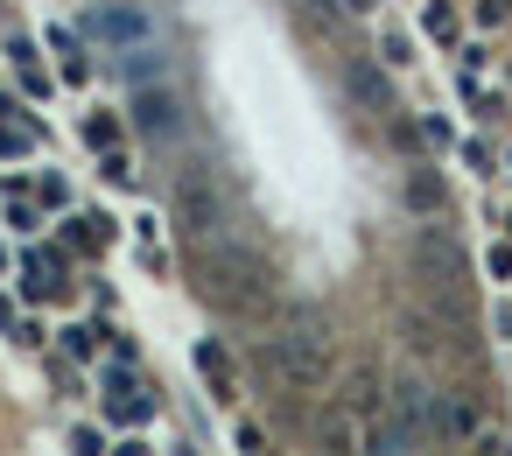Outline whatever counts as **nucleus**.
<instances>
[{
    "mask_svg": "<svg viewBox=\"0 0 512 456\" xmlns=\"http://www.w3.org/2000/svg\"><path fill=\"white\" fill-rule=\"evenodd\" d=\"M134 127H141V141H155V148H169V141H183L190 134V106L155 78V85H134Z\"/></svg>",
    "mask_w": 512,
    "mask_h": 456,
    "instance_id": "20e7f679",
    "label": "nucleus"
},
{
    "mask_svg": "<svg viewBox=\"0 0 512 456\" xmlns=\"http://www.w3.org/2000/svg\"><path fill=\"white\" fill-rule=\"evenodd\" d=\"M407 197H414V204H421V211H428V204H435V197H442V190H435V176H414V183H407Z\"/></svg>",
    "mask_w": 512,
    "mask_h": 456,
    "instance_id": "9b49d317",
    "label": "nucleus"
},
{
    "mask_svg": "<svg viewBox=\"0 0 512 456\" xmlns=\"http://www.w3.org/2000/svg\"><path fill=\"white\" fill-rule=\"evenodd\" d=\"M197 365H204V372H211V386H218V393H232V365H225V358H218V351H211V344H204V351H197Z\"/></svg>",
    "mask_w": 512,
    "mask_h": 456,
    "instance_id": "9d476101",
    "label": "nucleus"
},
{
    "mask_svg": "<svg viewBox=\"0 0 512 456\" xmlns=\"http://www.w3.org/2000/svg\"><path fill=\"white\" fill-rule=\"evenodd\" d=\"M92 36L120 57V50H141V43H155V22L134 8V0H106V8L92 15Z\"/></svg>",
    "mask_w": 512,
    "mask_h": 456,
    "instance_id": "39448f33",
    "label": "nucleus"
},
{
    "mask_svg": "<svg viewBox=\"0 0 512 456\" xmlns=\"http://www.w3.org/2000/svg\"><path fill=\"white\" fill-rule=\"evenodd\" d=\"M428 435L456 442V435H477V407L456 400V393H428Z\"/></svg>",
    "mask_w": 512,
    "mask_h": 456,
    "instance_id": "0eeeda50",
    "label": "nucleus"
},
{
    "mask_svg": "<svg viewBox=\"0 0 512 456\" xmlns=\"http://www.w3.org/2000/svg\"><path fill=\"white\" fill-rule=\"evenodd\" d=\"M176 225H183L197 246L218 239V225H225V190H218L204 169H183V176H176Z\"/></svg>",
    "mask_w": 512,
    "mask_h": 456,
    "instance_id": "7ed1b4c3",
    "label": "nucleus"
},
{
    "mask_svg": "<svg viewBox=\"0 0 512 456\" xmlns=\"http://www.w3.org/2000/svg\"><path fill=\"white\" fill-rule=\"evenodd\" d=\"M344 8H358V15H365V8H372V0H344Z\"/></svg>",
    "mask_w": 512,
    "mask_h": 456,
    "instance_id": "ddd939ff",
    "label": "nucleus"
},
{
    "mask_svg": "<svg viewBox=\"0 0 512 456\" xmlns=\"http://www.w3.org/2000/svg\"><path fill=\"white\" fill-rule=\"evenodd\" d=\"M274 260L260 253V246H246V239H211V253H204V295H211V309H225V316H239V323H260L267 309H274Z\"/></svg>",
    "mask_w": 512,
    "mask_h": 456,
    "instance_id": "f257e3e1",
    "label": "nucleus"
},
{
    "mask_svg": "<svg viewBox=\"0 0 512 456\" xmlns=\"http://www.w3.org/2000/svg\"><path fill=\"white\" fill-rule=\"evenodd\" d=\"M260 365H267L288 393H323V386H330V372H337L330 337H323V323H316V316H302L295 330L267 337V344H260Z\"/></svg>",
    "mask_w": 512,
    "mask_h": 456,
    "instance_id": "f03ea898",
    "label": "nucleus"
},
{
    "mask_svg": "<svg viewBox=\"0 0 512 456\" xmlns=\"http://www.w3.org/2000/svg\"><path fill=\"white\" fill-rule=\"evenodd\" d=\"M414 267H421L428 288H449V295H456V246H449L442 232H421V239H414Z\"/></svg>",
    "mask_w": 512,
    "mask_h": 456,
    "instance_id": "423d86ee",
    "label": "nucleus"
},
{
    "mask_svg": "<svg viewBox=\"0 0 512 456\" xmlns=\"http://www.w3.org/2000/svg\"><path fill=\"white\" fill-rule=\"evenodd\" d=\"M120 71H127L134 85H155V78H162V50H155V43H141V50H120Z\"/></svg>",
    "mask_w": 512,
    "mask_h": 456,
    "instance_id": "6e6552de",
    "label": "nucleus"
},
{
    "mask_svg": "<svg viewBox=\"0 0 512 456\" xmlns=\"http://www.w3.org/2000/svg\"><path fill=\"white\" fill-rule=\"evenodd\" d=\"M50 43L64 50V78H85V71H92V64L78 57V36H71V29H50Z\"/></svg>",
    "mask_w": 512,
    "mask_h": 456,
    "instance_id": "1a4fd4ad",
    "label": "nucleus"
},
{
    "mask_svg": "<svg viewBox=\"0 0 512 456\" xmlns=\"http://www.w3.org/2000/svg\"><path fill=\"white\" fill-rule=\"evenodd\" d=\"M491 274H505V281H512V246H498V253H491Z\"/></svg>",
    "mask_w": 512,
    "mask_h": 456,
    "instance_id": "f8f14e48",
    "label": "nucleus"
}]
</instances>
